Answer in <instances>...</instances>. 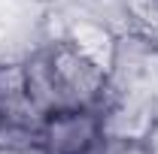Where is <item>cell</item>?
Wrapping results in <instances>:
<instances>
[{
	"mask_svg": "<svg viewBox=\"0 0 158 154\" xmlns=\"http://www.w3.org/2000/svg\"><path fill=\"white\" fill-rule=\"evenodd\" d=\"M46 55H49V64H52V73H55L64 103L103 112V100L110 94V70L94 64L88 55H82L67 39L52 42L46 48Z\"/></svg>",
	"mask_w": 158,
	"mask_h": 154,
	"instance_id": "obj_1",
	"label": "cell"
},
{
	"mask_svg": "<svg viewBox=\"0 0 158 154\" xmlns=\"http://www.w3.org/2000/svg\"><path fill=\"white\" fill-rule=\"evenodd\" d=\"M103 148V112L67 106L43 118L37 130L40 154H94Z\"/></svg>",
	"mask_w": 158,
	"mask_h": 154,
	"instance_id": "obj_2",
	"label": "cell"
},
{
	"mask_svg": "<svg viewBox=\"0 0 158 154\" xmlns=\"http://www.w3.org/2000/svg\"><path fill=\"white\" fill-rule=\"evenodd\" d=\"M140 145H143L146 154H158V118L149 121V127H146V133H143V139H140Z\"/></svg>",
	"mask_w": 158,
	"mask_h": 154,
	"instance_id": "obj_3",
	"label": "cell"
}]
</instances>
